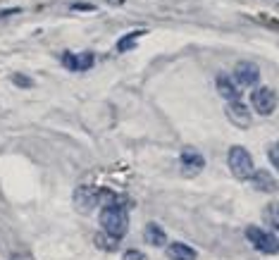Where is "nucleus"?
<instances>
[{"mask_svg": "<svg viewBox=\"0 0 279 260\" xmlns=\"http://www.w3.org/2000/svg\"><path fill=\"white\" fill-rule=\"evenodd\" d=\"M14 260H19V258H14Z\"/></svg>", "mask_w": 279, "mask_h": 260, "instance_id": "aec40b11", "label": "nucleus"}, {"mask_svg": "<svg viewBox=\"0 0 279 260\" xmlns=\"http://www.w3.org/2000/svg\"><path fill=\"white\" fill-rule=\"evenodd\" d=\"M217 91H220V96L225 98L227 103H236V100H241V88L232 82L227 74H220V77H217Z\"/></svg>", "mask_w": 279, "mask_h": 260, "instance_id": "1a4fd4ad", "label": "nucleus"}, {"mask_svg": "<svg viewBox=\"0 0 279 260\" xmlns=\"http://www.w3.org/2000/svg\"><path fill=\"white\" fill-rule=\"evenodd\" d=\"M143 239H146L148 246H165L167 244V234H165V229L160 227V224H155V222H148L146 227H143Z\"/></svg>", "mask_w": 279, "mask_h": 260, "instance_id": "9b49d317", "label": "nucleus"}, {"mask_svg": "<svg viewBox=\"0 0 279 260\" xmlns=\"http://www.w3.org/2000/svg\"><path fill=\"white\" fill-rule=\"evenodd\" d=\"M270 158H272V165L277 167V165H279V158H277V143H272V148H270Z\"/></svg>", "mask_w": 279, "mask_h": 260, "instance_id": "6ab92c4d", "label": "nucleus"}, {"mask_svg": "<svg viewBox=\"0 0 279 260\" xmlns=\"http://www.w3.org/2000/svg\"><path fill=\"white\" fill-rule=\"evenodd\" d=\"M267 219H272V232H277V203L267 208Z\"/></svg>", "mask_w": 279, "mask_h": 260, "instance_id": "a211bd4d", "label": "nucleus"}, {"mask_svg": "<svg viewBox=\"0 0 279 260\" xmlns=\"http://www.w3.org/2000/svg\"><path fill=\"white\" fill-rule=\"evenodd\" d=\"M229 170L236 179H248V174L253 172V155L241 146H232L229 148Z\"/></svg>", "mask_w": 279, "mask_h": 260, "instance_id": "7ed1b4c3", "label": "nucleus"}, {"mask_svg": "<svg viewBox=\"0 0 279 260\" xmlns=\"http://www.w3.org/2000/svg\"><path fill=\"white\" fill-rule=\"evenodd\" d=\"M12 82L17 84V86H24V88H31V86H34V82H31L29 77H24V74H14Z\"/></svg>", "mask_w": 279, "mask_h": 260, "instance_id": "f3484780", "label": "nucleus"}, {"mask_svg": "<svg viewBox=\"0 0 279 260\" xmlns=\"http://www.w3.org/2000/svg\"><path fill=\"white\" fill-rule=\"evenodd\" d=\"M100 191L95 189V186H79L77 191H74V208L79 210V213H91L95 210V206L100 203Z\"/></svg>", "mask_w": 279, "mask_h": 260, "instance_id": "423d86ee", "label": "nucleus"}, {"mask_svg": "<svg viewBox=\"0 0 279 260\" xmlns=\"http://www.w3.org/2000/svg\"><path fill=\"white\" fill-rule=\"evenodd\" d=\"M100 227H103V232L110 234L112 239L122 241V239L127 236V232H129L127 206H124L122 201H112V203L103 206V210H100Z\"/></svg>", "mask_w": 279, "mask_h": 260, "instance_id": "f257e3e1", "label": "nucleus"}, {"mask_svg": "<svg viewBox=\"0 0 279 260\" xmlns=\"http://www.w3.org/2000/svg\"><path fill=\"white\" fill-rule=\"evenodd\" d=\"M167 258L170 260H196L198 258V253H196L191 246L182 244V241H174V244L167 246Z\"/></svg>", "mask_w": 279, "mask_h": 260, "instance_id": "ddd939ff", "label": "nucleus"}, {"mask_svg": "<svg viewBox=\"0 0 279 260\" xmlns=\"http://www.w3.org/2000/svg\"><path fill=\"white\" fill-rule=\"evenodd\" d=\"M248 179H251L253 186H255V189H260V191H275V189H277V181H275V177H272L270 172H265V170L251 172Z\"/></svg>", "mask_w": 279, "mask_h": 260, "instance_id": "f8f14e48", "label": "nucleus"}, {"mask_svg": "<svg viewBox=\"0 0 279 260\" xmlns=\"http://www.w3.org/2000/svg\"><path fill=\"white\" fill-rule=\"evenodd\" d=\"M251 103L263 117H267V115H272L275 108H277V93H275V88H270V86H260V88H255Z\"/></svg>", "mask_w": 279, "mask_h": 260, "instance_id": "20e7f679", "label": "nucleus"}, {"mask_svg": "<svg viewBox=\"0 0 279 260\" xmlns=\"http://www.w3.org/2000/svg\"><path fill=\"white\" fill-rule=\"evenodd\" d=\"M122 260H148V258H146V253H141V251H136V248H129V251H124Z\"/></svg>", "mask_w": 279, "mask_h": 260, "instance_id": "dca6fc26", "label": "nucleus"}, {"mask_svg": "<svg viewBox=\"0 0 279 260\" xmlns=\"http://www.w3.org/2000/svg\"><path fill=\"white\" fill-rule=\"evenodd\" d=\"M179 165H182V174L184 177H196L205 167V158L198 151H193V148H184L182 155H179Z\"/></svg>", "mask_w": 279, "mask_h": 260, "instance_id": "0eeeda50", "label": "nucleus"}, {"mask_svg": "<svg viewBox=\"0 0 279 260\" xmlns=\"http://www.w3.org/2000/svg\"><path fill=\"white\" fill-rule=\"evenodd\" d=\"M146 31L141 29V31H132V34H127V36H122L120 41H117V53H127V50H132L136 48V41L143 36Z\"/></svg>", "mask_w": 279, "mask_h": 260, "instance_id": "4468645a", "label": "nucleus"}, {"mask_svg": "<svg viewBox=\"0 0 279 260\" xmlns=\"http://www.w3.org/2000/svg\"><path fill=\"white\" fill-rule=\"evenodd\" d=\"M93 53H65L62 55V65H65L69 72H86V69L93 67Z\"/></svg>", "mask_w": 279, "mask_h": 260, "instance_id": "6e6552de", "label": "nucleus"}, {"mask_svg": "<svg viewBox=\"0 0 279 260\" xmlns=\"http://www.w3.org/2000/svg\"><path fill=\"white\" fill-rule=\"evenodd\" d=\"M246 241H248L255 251L265 253V256H277V251H279L277 232H265V229H260V227H248V229H246Z\"/></svg>", "mask_w": 279, "mask_h": 260, "instance_id": "f03ea898", "label": "nucleus"}, {"mask_svg": "<svg viewBox=\"0 0 279 260\" xmlns=\"http://www.w3.org/2000/svg\"><path fill=\"white\" fill-rule=\"evenodd\" d=\"M93 241H95V246L103 248V251H107V253H110V251H115V248H120V241H117V239H112V236L105 234V232L95 234V239H93Z\"/></svg>", "mask_w": 279, "mask_h": 260, "instance_id": "2eb2a0df", "label": "nucleus"}, {"mask_svg": "<svg viewBox=\"0 0 279 260\" xmlns=\"http://www.w3.org/2000/svg\"><path fill=\"white\" fill-rule=\"evenodd\" d=\"M258 82H260V69H258V65H253V62H239L234 67V84L239 88L258 86Z\"/></svg>", "mask_w": 279, "mask_h": 260, "instance_id": "39448f33", "label": "nucleus"}, {"mask_svg": "<svg viewBox=\"0 0 279 260\" xmlns=\"http://www.w3.org/2000/svg\"><path fill=\"white\" fill-rule=\"evenodd\" d=\"M227 115L232 117V122L239 124V127H248V124H251V112H248V108H246L243 100L227 103Z\"/></svg>", "mask_w": 279, "mask_h": 260, "instance_id": "9d476101", "label": "nucleus"}]
</instances>
